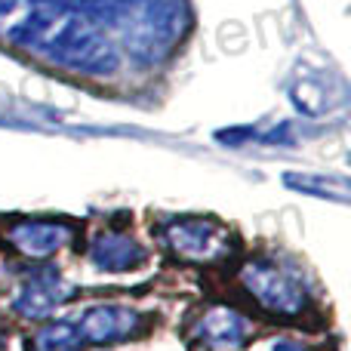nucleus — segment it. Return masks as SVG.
Listing matches in <instances>:
<instances>
[{"label": "nucleus", "instance_id": "nucleus-3", "mask_svg": "<svg viewBox=\"0 0 351 351\" xmlns=\"http://www.w3.org/2000/svg\"><path fill=\"white\" fill-rule=\"evenodd\" d=\"M71 237L65 225H49V222H25L10 231V241L22 250L25 256H49Z\"/></svg>", "mask_w": 351, "mask_h": 351}, {"label": "nucleus", "instance_id": "nucleus-6", "mask_svg": "<svg viewBox=\"0 0 351 351\" xmlns=\"http://www.w3.org/2000/svg\"><path fill=\"white\" fill-rule=\"evenodd\" d=\"M206 336L219 346H237V339L243 336V324L234 311H213L206 317Z\"/></svg>", "mask_w": 351, "mask_h": 351}, {"label": "nucleus", "instance_id": "nucleus-5", "mask_svg": "<svg viewBox=\"0 0 351 351\" xmlns=\"http://www.w3.org/2000/svg\"><path fill=\"white\" fill-rule=\"evenodd\" d=\"M96 259L108 268H130L139 259V250L130 237H102L96 247Z\"/></svg>", "mask_w": 351, "mask_h": 351}, {"label": "nucleus", "instance_id": "nucleus-4", "mask_svg": "<svg viewBox=\"0 0 351 351\" xmlns=\"http://www.w3.org/2000/svg\"><path fill=\"white\" fill-rule=\"evenodd\" d=\"M136 324L133 311L123 308H96L84 317L80 324V336L93 342H105V339H117V336H127Z\"/></svg>", "mask_w": 351, "mask_h": 351}, {"label": "nucleus", "instance_id": "nucleus-2", "mask_svg": "<svg viewBox=\"0 0 351 351\" xmlns=\"http://www.w3.org/2000/svg\"><path fill=\"white\" fill-rule=\"evenodd\" d=\"M170 243L176 247V253L188 256V259L210 262V259H219L228 250V234L210 222L188 219V222H179L170 231Z\"/></svg>", "mask_w": 351, "mask_h": 351}, {"label": "nucleus", "instance_id": "nucleus-1", "mask_svg": "<svg viewBox=\"0 0 351 351\" xmlns=\"http://www.w3.org/2000/svg\"><path fill=\"white\" fill-rule=\"evenodd\" d=\"M243 287L256 296V302L265 305L274 315H296L305 305V293L293 274H287L284 268L268 265V262H256L247 265L243 271Z\"/></svg>", "mask_w": 351, "mask_h": 351}]
</instances>
